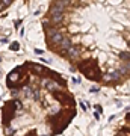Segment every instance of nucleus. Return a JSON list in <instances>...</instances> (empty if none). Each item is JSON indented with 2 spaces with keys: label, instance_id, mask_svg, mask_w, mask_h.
<instances>
[{
  "label": "nucleus",
  "instance_id": "nucleus-2",
  "mask_svg": "<svg viewBox=\"0 0 130 136\" xmlns=\"http://www.w3.org/2000/svg\"><path fill=\"white\" fill-rule=\"evenodd\" d=\"M67 51H68V55L71 56V57H74V56H77V50H76V48H68V50H67Z\"/></svg>",
  "mask_w": 130,
  "mask_h": 136
},
{
  "label": "nucleus",
  "instance_id": "nucleus-6",
  "mask_svg": "<svg viewBox=\"0 0 130 136\" xmlns=\"http://www.w3.org/2000/svg\"><path fill=\"white\" fill-rule=\"evenodd\" d=\"M35 53H36V55H41L42 50H40V48H35Z\"/></svg>",
  "mask_w": 130,
  "mask_h": 136
},
{
  "label": "nucleus",
  "instance_id": "nucleus-4",
  "mask_svg": "<svg viewBox=\"0 0 130 136\" xmlns=\"http://www.w3.org/2000/svg\"><path fill=\"white\" fill-rule=\"evenodd\" d=\"M17 79H18L17 73H11V76H9V82H11V80H17Z\"/></svg>",
  "mask_w": 130,
  "mask_h": 136
},
{
  "label": "nucleus",
  "instance_id": "nucleus-7",
  "mask_svg": "<svg viewBox=\"0 0 130 136\" xmlns=\"http://www.w3.org/2000/svg\"><path fill=\"white\" fill-rule=\"evenodd\" d=\"M0 8H2V6H0Z\"/></svg>",
  "mask_w": 130,
  "mask_h": 136
},
{
  "label": "nucleus",
  "instance_id": "nucleus-5",
  "mask_svg": "<svg viewBox=\"0 0 130 136\" xmlns=\"http://www.w3.org/2000/svg\"><path fill=\"white\" fill-rule=\"evenodd\" d=\"M18 47H20V45H18V42H12V44H11V48H12V50H17Z\"/></svg>",
  "mask_w": 130,
  "mask_h": 136
},
{
  "label": "nucleus",
  "instance_id": "nucleus-3",
  "mask_svg": "<svg viewBox=\"0 0 130 136\" xmlns=\"http://www.w3.org/2000/svg\"><path fill=\"white\" fill-rule=\"evenodd\" d=\"M44 83H47V85H49V86H47V88H50V89H56V88H57L55 82H44Z\"/></svg>",
  "mask_w": 130,
  "mask_h": 136
},
{
  "label": "nucleus",
  "instance_id": "nucleus-1",
  "mask_svg": "<svg viewBox=\"0 0 130 136\" xmlns=\"http://www.w3.org/2000/svg\"><path fill=\"white\" fill-rule=\"evenodd\" d=\"M62 12H64V9H62V3H56L53 5L51 9H50V14L53 17V20H55L56 23H59L62 20Z\"/></svg>",
  "mask_w": 130,
  "mask_h": 136
}]
</instances>
